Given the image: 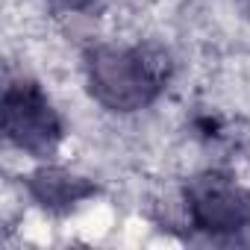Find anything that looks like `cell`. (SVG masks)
<instances>
[{
    "instance_id": "1",
    "label": "cell",
    "mask_w": 250,
    "mask_h": 250,
    "mask_svg": "<svg viewBox=\"0 0 250 250\" xmlns=\"http://www.w3.org/2000/svg\"><path fill=\"white\" fill-rule=\"evenodd\" d=\"M6 133L12 142L21 145V150H33V153L50 150L53 142L59 139V127L50 106L30 83L6 94Z\"/></svg>"
},
{
    "instance_id": "2",
    "label": "cell",
    "mask_w": 250,
    "mask_h": 250,
    "mask_svg": "<svg viewBox=\"0 0 250 250\" xmlns=\"http://www.w3.org/2000/svg\"><path fill=\"white\" fill-rule=\"evenodd\" d=\"M191 212L206 229H238L250 218L247 197L224 177H203L191 186Z\"/></svg>"
},
{
    "instance_id": "3",
    "label": "cell",
    "mask_w": 250,
    "mask_h": 250,
    "mask_svg": "<svg viewBox=\"0 0 250 250\" xmlns=\"http://www.w3.org/2000/svg\"><path fill=\"white\" fill-rule=\"evenodd\" d=\"M88 191V186L65 171H42L39 177H33V194L44 203V206H65L80 200Z\"/></svg>"
}]
</instances>
